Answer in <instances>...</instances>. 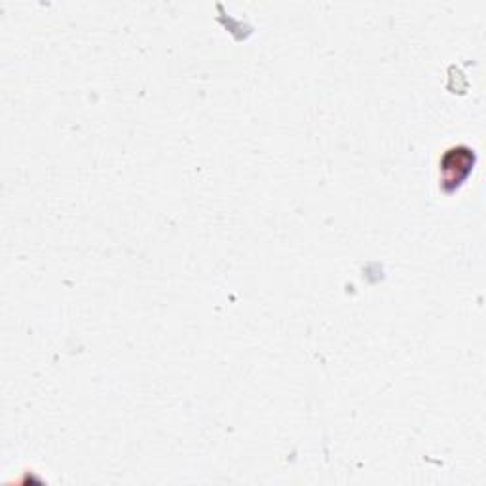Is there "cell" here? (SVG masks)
Here are the masks:
<instances>
[{"instance_id": "1", "label": "cell", "mask_w": 486, "mask_h": 486, "mask_svg": "<svg viewBox=\"0 0 486 486\" xmlns=\"http://www.w3.org/2000/svg\"><path fill=\"white\" fill-rule=\"evenodd\" d=\"M472 166H473V152L467 147L448 151L441 160L445 188L453 190L454 187H458L463 179L472 173Z\"/></svg>"}]
</instances>
